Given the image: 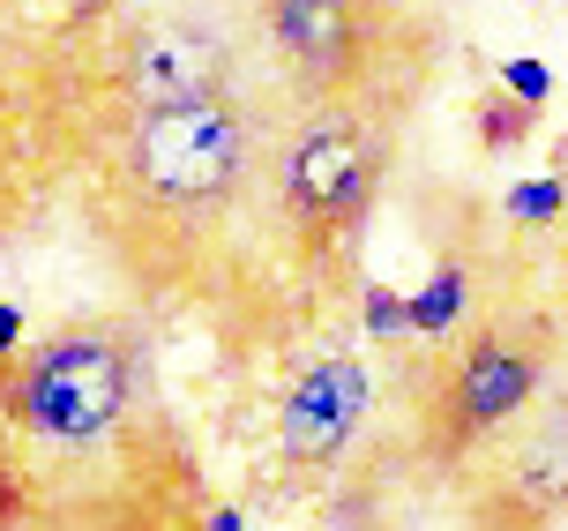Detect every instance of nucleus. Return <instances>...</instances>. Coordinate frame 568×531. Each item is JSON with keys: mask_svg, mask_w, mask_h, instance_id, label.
I'll use <instances>...</instances> for the list:
<instances>
[{"mask_svg": "<svg viewBox=\"0 0 568 531\" xmlns=\"http://www.w3.org/2000/svg\"><path fill=\"white\" fill-rule=\"evenodd\" d=\"M210 472L135 308H90L0 367V531H202Z\"/></svg>", "mask_w": 568, "mask_h": 531, "instance_id": "obj_1", "label": "nucleus"}, {"mask_svg": "<svg viewBox=\"0 0 568 531\" xmlns=\"http://www.w3.org/2000/svg\"><path fill=\"white\" fill-rule=\"evenodd\" d=\"M277 90H210L135 106L113 136V240L142 300L240 292L262 254V166L284 128Z\"/></svg>", "mask_w": 568, "mask_h": 531, "instance_id": "obj_2", "label": "nucleus"}, {"mask_svg": "<svg viewBox=\"0 0 568 531\" xmlns=\"http://www.w3.org/2000/svg\"><path fill=\"white\" fill-rule=\"evenodd\" d=\"M404 106H329L284 112L270 166H262V254L300 292L352 284L359 240H367L382 188L397 172ZM359 292V284H352Z\"/></svg>", "mask_w": 568, "mask_h": 531, "instance_id": "obj_3", "label": "nucleus"}, {"mask_svg": "<svg viewBox=\"0 0 568 531\" xmlns=\"http://www.w3.org/2000/svg\"><path fill=\"white\" fill-rule=\"evenodd\" d=\"M568 382V322L531 292H501L479 322L434 344L412 374V464L442 494L494 434H509L546 390Z\"/></svg>", "mask_w": 568, "mask_h": 531, "instance_id": "obj_4", "label": "nucleus"}, {"mask_svg": "<svg viewBox=\"0 0 568 531\" xmlns=\"http://www.w3.org/2000/svg\"><path fill=\"white\" fill-rule=\"evenodd\" d=\"M255 46L292 112L412 106L434 68L404 0H255Z\"/></svg>", "mask_w": 568, "mask_h": 531, "instance_id": "obj_5", "label": "nucleus"}, {"mask_svg": "<svg viewBox=\"0 0 568 531\" xmlns=\"http://www.w3.org/2000/svg\"><path fill=\"white\" fill-rule=\"evenodd\" d=\"M456 531H568V382L449 479Z\"/></svg>", "mask_w": 568, "mask_h": 531, "instance_id": "obj_6", "label": "nucleus"}, {"mask_svg": "<svg viewBox=\"0 0 568 531\" xmlns=\"http://www.w3.org/2000/svg\"><path fill=\"white\" fill-rule=\"evenodd\" d=\"M374 427V367L359 360V344H314L300 374L284 382L277 412H270V449H277V472L284 479H329L367 442Z\"/></svg>", "mask_w": 568, "mask_h": 531, "instance_id": "obj_7", "label": "nucleus"}, {"mask_svg": "<svg viewBox=\"0 0 568 531\" xmlns=\"http://www.w3.org/2000/svg\"><path fill=\"white\" fill-rule=\"evenodd\" d=\"M128 112L165 106V98H210V90H240V38L210 23L202 8H158V16H128L113 60Z\"/></svg>", "mask_w": 568, "mask_h": 531, "instance_id": "obj_8", "label": "nucleus"}, {"mask_svg": "<svg viewBox=\"0 0 568 531\" xmlns=\"http://www.w3.org/2000/svg\"><path fill=\"white\" fill-rule=\"evenodd\" d=\"M501 292H494V254L486 248H464V240H442L426 278L404 292V314H412V344H449L464 322H479Z\"/></svg>", "mask_w": 568, "mask_h": 531, "instance_id": "obj_9", "label": "nucleus"}, {"mask_svg": "<svg viewBox=\"0 0 568 531\" xmlns=\"http://www.w3.org/2000/svg\"><path fill=\"white\" fill-rule=\"evenodd\" d=\"M501 224L509 232H561L568 224V166L516 180L509 196H501Z\"/></svg>", "mask_w": 568, "mask_h": 531, "instance_id": "obj_10", "label": "nucleus"}, {"mask_svg": "<svg viewBox=\"0 0 568 531\" xmlns=\"http://www.w3.org/2000/svg\"><path fill=\"white\" fill-rule=\"evenodd\" d=\"M359 330H367L374 352H397V344H412V314H404V292L397 284H359Z\"/></svg>", "mask_w": 568, "mask_h": 531, "instance_id": "obj_11", "label": "nucleus"}, {"mask_svg": "<svg viewBox=\"0 0 568 531\" xmlns=\"http://www.w3.org/2000/svg\"><path fill=\"white\" fill-rule=\"evenodd\" d=\"M471 112H479V142L494 150V158H501V150H516V142H531V136H539V112H531V106H516L509 90H486V98H479Z\"/></svg>", "mask_w": 568, "mask_h": 531, "instance_id": "obj_12", "label": "nucleus"}, {"mask_svg": "<svg viewBox=\"0 0 568 531\" xmlns=\"http://www.w3.org/2000/svg\"><path fill=\"white\" fill-rule=\"evenodd\" d=\"M494 76H501V90H509L516 106H531V112H546V106H554V68H546V60L509 53L501 68H494Z\"/></svg>", "mask_w": 568, "mask_h": 531, "instance_id": "obj_13", "label": "nucleus"}, {"mask_svg": "<svg viewBox=\"0 0 568 531\" xmlns=\"http://www.w3.org/2000/svg\"><path fill=\"white\" fill-rule=\"evenodd\" d=\"M23 344H30V322H23V308H8V300H0V367L16 360Z\"/></svg>", "mask_w": 568, "mask_h": 531, "instance_id": "obj_14", "label": "nucleus"}, {"mask_svg": "<svg viewBox=\"0 0 568 531\" xmlns=\"http://www.w3.org/2000/svg\"><path fill=\"white\" fill-rule=\"evenodd\" d=\"M202 531H247V517L232 502H210V517H202Z\"/></svg>", "mask_w": 568, "mask_h": 531, "instance_id": "obj_15", "label": "nucleus"}, {"mask_svg": "<svg viewBox=\"0 0 568 531\" xmlns=\"http://www.w3.org/2000/svg\"><path fill=\"white\" fill-rule=\"evenodd\" d=\"M135 0H75V16H128Z\"/></svg>", "mask_w": 568, "mask_h": 531, "instance_id": "obj_16", "label": "nucleus"}, {"mask_svg": "<svg viewBox=\"0 0 568 531\" xmlns=\"http://www.w3.org/2000/svg\"><path fill=\"white\" fill-rule=\"evenodd\" d=\"M554 278H561V300H554V308H561V322H568V224H561V262H554Z\"/></svg>", "mask_w": 568, "mask_h": 531, "instance_id": "obj_17", "label": "nucleus"}]
</instances>
